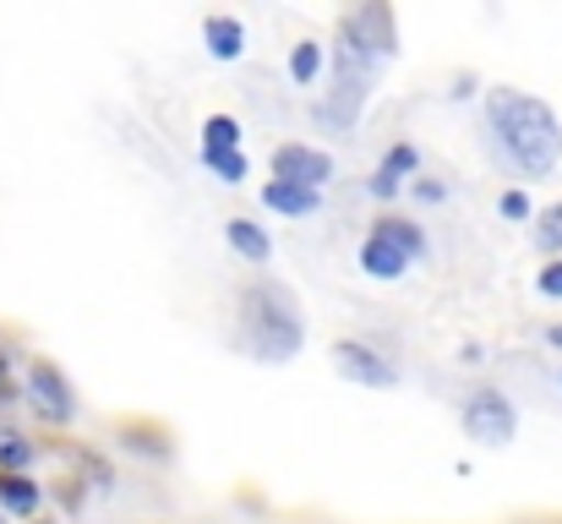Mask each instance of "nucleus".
I'll list each match as a JSON object with an SVG mask.
<instances>
[{
    "instance_id": "20e7f679",
    "label": "nucleus",
    "mask_w": 562,
    "mask_h": 524,
    "mask_svg": "<svg viewBox=\"0 0 562 524\" xmlns=\"http://www.w3.org/2000/svg\"><path fill=\"white\" fill-rule=\"evenodd\" d=\"M464 432L475 443H508L514 437V404L503 393H475L464 410Z\"/></svg>"
},
{
    "instance_id": "4468645a",
    "label": "nucleus",
    "mask_w": 562,
    "mask_h": 524,
    "mask_svg": "<svg viewBox=\"0 0 562 524\" xmlns=\"http://www.w3.org/2000/svg\"><path fill=\"white\" fill-rule=\"evenodd\" d=\"M290 71H295V82H312V77L323 71V49H317V44H295V55H290Z\"/></svg>"
},
{
    "instance_id": "f03ea898",
    "label": "nucleus",
    "mask_w": 562,
    "mask_h": 524,
    "mask_svg": "<svg viewBox=\"0 0 562 524\" xmlns=\"http://www.w3.org/2000/svg\"><path fill=\"white\" fill-rule=\"evenodd\" d=\"M420 252H426V241H420L415 224H404V219H382V224L372 230V241L361 246V268H367L372 279H398Z\"/></svg>"
},
{
    "instance_id": "2eb2a0df",
    "label": "nucleus",
    "mask_w": 562,
    "mask_h": 524,
    "mask_svg": "<svg viewBox=\"0 0 562 524\" xmlns=\"http://www.w3.org/2000/svg\"><path fill=\"white\" fill-rule=\"evenodd\" d=\"M536 241H541L547 252H562V202L541 213V224H536Z\"/></svg>"
},
{
    "instance_id": "f257e3e1",
    "label": "nucleus",
    "mask_w": 562,
    "mask_h": 524,
    "mask_svg": "<svg viewBox=\"0 0 562 524\" xmlns=\"http://www.w3.org/2000/svg\"><path fill=\"white\" fill-rule=\"evenodd\" d=\"M486 110H492L497 143L508 148V159L525 175H547L562 159V126L541 99L514 93V88H492Z\"/></svg>"
},
{
    "instance_id": "6ab92c4d",
    "label": "nucleus",
    "mask_w": 562,
    "mask_h": 524,
    "mask_svg": "<svg viewBox=\"0 0 562 524\" xmlns=\"http://www.w3.org/2000/svg\"><path fill=\"white\" fill-rule=\"evenodd\" d=\"M503 213H508V219H525V213H530V202H525L519 191H508V197H503Z\"/></svg>"
},
{
    "instance_id": "9b49d317",
    "label": "nucleus",
    "mask_w": 562,
    "mask_h": 524,
    "mask_svg": "<svg viewBox=\"0 0 562 524\" xmlns=\"http://www.w3.org/2000/svg\"><path fill=\"white\" fill-rule=\"evenodd\" d=\"M0 503H5L11 514H33V509H38V487H33L27 476H0Z\"/></svg>"
},
{
    "instance_id": "dca6fc26",
    "label": "nucleus",
    "mask_w": 562,
    "mask_h": 524,
    "mask_svg": "<svg viewBox=\"0 0 562 524\" xmlns=\"http://www.w3.org/2000/svg\"><path fill=\"white\" fill-rule=\"evenodd\" d=\"M0 465H5V476H22V465H27V443H22V437H0Z\"/></svg>"
},
{
    "instance_id": "39448f33",
    "label": "nucleus",
    "mask_w": 562,
    "mask_h": 524,
    "mask_svg": "<svg viewBox=\"0 0 562 524\" xmlns=\"http://www.w3.org/2000/svg\"><path fill=\"white\" fill-rule=\"evenodd\" d=\"M328 170H334V159H328V154H317V148H301V143H290V148H279V154H273V180L323 186Z\"/></svg>"
},
{
    "instance_id": "423d86ee",
    "label": "nucleus",
    "mask_w": 562,
    "mask_h": 524,
    "mask_svg": "<svg viewBox=\"0 0 562 524\" xmlns=\"http://www.w3.org/2000/svg\"><path fill=\"white\" fill-rule=\"evenodd\" d=\"M334 360H339V371H345V377H356V382H367V388H387V382L398 377L387 360H376L367 345H350V339H345V345H334Z\"/></svg>"
},
{
    "instance_id": "7ed1b4c3",
    "label": "nucleus",
    "mask_w": 562,
    "mask_h": 524,
    "mask_svg": "<svg viewBox=\"0 0 562 524\" xmlns=\"http://www.w3.org/2000/svg\"><path fill=\"white\" fill-rule=\"evenodd\" d=\"M246 317H251V334H257L262 355H295V345H301V323H295V312H290L284 301H273L268 290H257Z\"/></svg>"
},
{
    "instance_id": "f3484780",
    "label": "nucleus",
    "mask_w": 562,
    "mask_h": 524,
    "mask_svg": "<svg viewBox=\"0 0 562 524\" xmlns=\"http://www.w3.org/2000/svg\"><path fill=\"white\" fill-rule=\"evenodd\" d=\"M202 159H207V170H218L224 180H240V175H246V159H240V154H202Z\"/></svg>"
},
{
    "instance_id": "1a4fd4ad",
    "label": "nucleus",
    "mask_w": 562,
    "mask_h": 524,
    "mask_svg": "<svg viewBox=\"0 0 562 524\" xmlns=\"http://www.w3.org/2000/svg\"><path fill=\"white\" fill-rule=\"evenodd\" d=\"M202 154H240V121L235 115H213L202 126Z\"/></svg>"
},
{
    "instance_id": "9d476101",
    "label": "nucleus",
    "mask_w": 562,
    "mask_h": 524,
    "mask_svg": "<svg viewBox=\"0 0 562 524\" xmlns=\"http://www.w3.org/2000/svg\"><path fill=\"white\" fill-rule=\"evenodd\" d=\"M240 38H246V33H240L235 16H207V49H213L218 60H235V55H240Z\"/></svg>"
},
{
    "instance_id": "0eeeda50",
    "label": "nucleus",
    "mask_w": 562,
    "mask_h": 524,
    "mask_svg": "<svg viewBox=\"0 0 562 524\" xmlns=\"http://www.w3.org/2000/svg\"><path fill=\"white\" fill-rule=\"evenodd\" d=\"M262 202L273 208V213H317V186H295V180H268L262 186Z\"/></svg>"
},
{
    "instance_id": "ddd939ff",
    "label": "nucleus",
    "mask_w": 562,
    "mask_h": 524,
    "mask_svg": "<svg viewBox=\"0 0 562 524\" xmlns=\"http://www.w3.org/2000/svg\"><path fill=\"white\" fill-rule=\"evenodd\" d=\"M398 170H415V148H393L387 154V165H382V175L372 180L376 197H393V186H398Z\"/></svg>"
},
{
    "instance_id": "a211bd4d",
    "label": "nucleus",
    "mask_w": 562,
    "mask_h": 524,
    "mask_svg": "<svg viewBox=\"0 0 562 524\" xmlns=\"http://www.w3.org/2000/svg\"><path fill=\"white\" fill-rule=\"evenodd\" d=\"M541 296H562V263L541 268Z\"/></svg>"
},
{
    "instance_id": "6e6552de",
    "label": "nucleus",
    "mask_w": 562,
    "mask_h": 524,
    "mask_svg": "<svg viewBox=\"0 0 562 524\" xmlns=\"http://www.w3.org/2000/svg\"><path fill=\"white\" fill-rule=\"evenodd\" d=\"M33 393H38V410L44 415H55V421H66L71 415V393H66V377L55 371V366H33Z\"/></svg>"
},
{
    "instance_id": "f8f14e48",
    "label": "nucleus",
    "mask_w": 562,
    "mask_h": 524,
    "mask_svg": "<svg viewBox=\"0 0 562 524\" xmlns=\"http://www.w3.org/2000/svg\"><path fill=\"white\" fill-rule=\"evenodd\" d=\"M229 246H235V252H246L251 263H262V257H268V235H262L257 224H240V219L229 224Z\"/></svg>"
},
{
    "instance_id": "aec40b11",
    "label": "nucleus",
    "mask_w": 562,
    "mask_h": 524,
    "mask_svg": "<svg viewBox=\"0 0 562 524\" xmlns=\"http://www.w3.org/2000/svg\"><path fill=\"white\" fill-rule=\"evenodd\" d=\"M547 339H552V345H558V349H562V328H552V334H547Z\"/></svg>"
},
{
    "instance_id": "412c9836",
    "label": "nucleus",
    "mask_w": 562,
    "mask_h": 524,
    "mask_svg": "<svg viewBox=\"0 0 562 524\" xmlns=\"http://www.w3.org/2000/svg\"><path fill=\"white\" fill-rule=\"evenodd\" d=\"M0 366H5V360H0Z\"/></svg>"
}]
</instances>
